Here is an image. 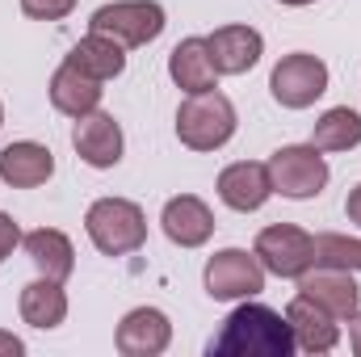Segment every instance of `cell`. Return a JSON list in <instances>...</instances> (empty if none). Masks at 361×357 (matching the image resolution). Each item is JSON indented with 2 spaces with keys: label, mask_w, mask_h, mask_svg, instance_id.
Returning <instances> with one entry per match:
<instances>
[{
  "label": "cell",
  "mask_w": 361,
  "mask_h": 357,
  "mask_svg": "<svg viewBox=\"0 0 361 357\" xmlns=\"http://www.w3.org/2000/svg\"><path fill=\"white\" fill-rule=\"evenodd\" d=\"M311 143L319 152H353V147H361V114L349 109V105L324 109L315 131H311Z\"/></svg>",
  "instance_id": "cell-22"
},
{
  "label": "cell",
  "mask_w": 361,
  "mask_h": 357,
  "mask_svg": "<svg viewBox=\"0 0 361 357\" xmlns=\"http://www.w3.org/2000/svg\"><path fill=\"white\" fill-rule=\"evenodd\" d=\"M55 177V156L51 147L34 143V139H17L8 147H0V181L8 189H38Z\"/></svg>",
  "instance_id": "cell-16"
},
{
  "label": "cell",
  "mask_w": 361,
  "mask_h": 357,
  "mask_svg": "<svg viewBox=\"0 0 361 357\" xmlns=\"http://www.w3.org/2000/svg\"><path fill=\"white\" fill-rule=\"evenodd\" d=\"M328 63L311 51H290L277 59V68L269 72V92L277 105L286 109H307L328 92Z\"/></svg>",
  "instance_id": "cell-6"
},
{
  "label": "cell",
  "mask_w": 361,
  "mask_h": 357,
  "mask_svg": "<svg viewBox=\"0 0 361 357\" xmlns=\"http://www.w3.org/2000/svg\"><path fill=\"white\" fill-rule=\"evenodd\" d=\"M0 353H8V357H17V353H25V345L13 337V332H0Z\"/></svg>",
  "instance_id": "cell-28"
},
{
  "label": "cell",
  "mask_w": 361,
  "mask_h": 357,
  "mask_svg": "<svg viewBox=\"0 0 361 357\" xmlns=\"http://www.w3.org/2000/svg\"><path fill=\"white\" fill-rule=\"evenodd\" d=\"M114 345L122 357H160L173 345V324L160 307H135L122 315Z\"/></svg>",
  "instance_id": "cell-10"
},
{
  "label": "cell",
  "mask_w": 361,
  "mask_h": 357,
  "mask_svg": "<svg viewBox=\"0 0 361 357\" xmlns=\"http://www.w3.org/2000/svg\"><path fill=\"white\" fill-rule=\"evenodd\" d=\"M219 198L223 206L240 210V214H252L261 210L273 198V181H269V164H257V160H235L219 173Z\"/></svg>",
  "instance_id": "cell-15"
},
{
  "label": "cell",
  "mask_w": 361,
  "mask_h": 357,
  "mask_svg": "<svg viewBox=\"0 0 361 357\" xmlns=\"http://www.w3.org/2000/svg\"><path fill=\"white\" fill-rule=\"evenodd\" d=\"M85 231L101 257H130L147 244V214L130 198H97L85 210Z\"/></svg>",
  "instance_id": "cell-2"
},
{
  "label": "cell",
  "mask_w": 361,
  "mask_h": 357,
  "mask_svg": "<svg viewBox=\"0 0 361 357\" xmlns=\"http://www.w3.org/2000/svg\"><path fill=\"white\" fill-rule=\"evenodd\" d=\"M72 147H76V156H80L89 169H114V164L122 160L126 139H122V126H118L114 114L92 109L85 118H76V126H72Z\"/></svg>",
  "instance_id": "cell-9"
},
{
  "label": "cell",
  "mask_w": 361,
  "mask_h": 357,
  "mask_svg": "<svg viewBox=\"0 0 361 357\" xmlns=\"http://www.w3.org/2000/svg\"><path fill=\"white\" fill-rule=\"evenodd\" d=\"M76 8V0H21V13L34 21H63Z\"/></svg>",
  "instance_id": "cell-24"
},
{
  "label": "cell",
  "mask_w": 361,
  "mask_h": 357,
  "mask_svg": "<svg viewBox=\"0 0 361 357\" xmlns=\"http://www.w3.org/2000/svg\"><path fill=\"white\" fill-rule=\"evenodd\" d=\"M17 244H21V227L13 223V214H4V210H0V261H8Z\"/></svg>",
  "instance_id": "cell-25"
},
{
  "label": "cell",
  "mask_w": 361,
  "mask_h": 357,
  "mask_svg": "<svg viewBox=\"0 0 361 357\" xmlns=\"http://www.w3.org/2000/svg\"><path fill=\"white\" fill-rule=\"evenodd\" d=\"M0 126H4V105H0Z\"/></svg>",
  "instance_id": "cell-30"
},
{
  "label": "cell",
  "mask_w": 361,
  "mask_h": 357,
  "mask_svg": "<svg viewBox=\"0 0 361 357\" xmlns=\"http://www.w3.org/2000/svg\"><path fill=\"white\" fill-rule=\"evenodd\" d=\"M63 63H72L76 72H85L92 80H114V76H122L126 72V47L122 42H114V38H105V34H85L72 51H68V59Z\"/></svg>",
  "instance_id": "cell-21"
},
{
  "label": "cell",
  "mask_w": 361,
  "mask_h": 357,
  "mask_svg": "<svg viewBox=\"0 0 361 357\" xmlns=\"http://www.w3.org/2000/svg\"><path fill=\"white\" fill-rule=\"evenodd\" d=\"M51 105L59 109V114H68V118H85L92 109H101V80H92L85 72H76L72 63H59L55 68V76H51Z\"/></svg>",
  "instance_id": "cell-20"
},
{
  "label": "cell",
  "mask_w": 361,
  "mask_h": 357,
  "mask_svg": "<svg viewBox=\"0 0 361 357\" xmlns=\"http://www.w3.org/2000/svg\"><path fill=\"white\" fill-rule=\"evenodd\" d=\"M169 76L180 92H210L219 89V72H214V59H210V47L206 38H180L169 55Z\"/></svg>",
  "instance_id": "cell-18"
},
{
  "label": "cell",
  "mask_w": 361,
  "mask_h": 357,
  "mask_svg": "<svg viewBox=\"0 0 361 357\" xmlns=\"http://www.w3.org/2000/svg\"><path fill=\"white\" fill-rule=\"evenodd\" d=\"M160 227L177 248H202L214 236V210L197 193H177L160 210Z\"/></svg>",
  "instance_id": "cell-14"
},
{
  "label": "cell",
  "mask_w": 361,
  "mask_h": 357,
  "mask_svg": "<svg viewBox=\"0 0 361 357\" xmlns=\"http://www.w3.org/2000/svg\"><path fill=\"white\" fill-rule=\"evenodd\" d=\"M286 320H290V332H294V345L302 353H332L341 345V320L332 311H324L319 303H311L307 294H294L286 303Z\"/></svg>",
  "instance_id": "cell-11"
},
{
  "label": "cell",
  "mask_w": 361,
  "mask_h": 357,
  "mask_svg": "<svg viewBox=\"0 0 361 357\" xmlns=\"http://www.w3.org/2000/svg\"><path fill=\"white\" fill-rule=\"evenodd\" d=\"M21 248H25V257L34 261V269L42 277L68 282L76 273V248H72V240L59 227H34V231H25L21 236Z\"/></svg>",
  "instance_id": "cell-19"
},
{
  "label": "cell",
  "mask_w": 361,
  "mask_h": 357,
  "mask_svg": "<svg viewBox=\"0 0 361 357\" xmlns=\"http://www.w3.org/2000/svg\"><path fill=\"white\" fill-rule=\"evenodd\" d=\"M206 47H210V59H214V72L219 76H244L265 55V38L252 25H219L206 38Z\"/></svg>",
  "instance_id": "cell-13"
},
{
  "label": "cell",
  "mask_w": 361,
  "mask_h": 357,
  "mask_svg": "<svg viewBox=\"0 0 361 357\" xmlns=\"http://www.w3.org/2000/svg\"><path fill=\"white\" fill-rule=\"evenodd\" d=\"M294 332H290V320L281 311H273L265 303H240L219 337L210 341V357H294Z\"/></svg>",
  "instance_id": "cell-1"
},
{
  "label": "cell",
  "mask_w": 361,
  "mask_h": 357,
  "mask_svg": "<svg viewBox=\"0 0 361 357\" xmlns=\"http://www.w3.org/2000/svg\"><path fill=\"white\" fill-rule=\"evenodd\" d=\"M252 253L265 265V273H273V277H294L298 282L307 269L315 265V236H307L294 223H273V227H265L257 236Z\"/></svg>",
  "instance_id": "cell-8"
},
{
  "label": "cell",
  "mask_w": 361,
  "mask_h": 357,
  "mask_svg": "<svg viewBox=\"0 0 361 357\" xmlns=\"http://www.w3.org/2000/svg\"><path fill=\"white\" fill-rule=\"evenodd\" d=\"M202 286L210 298L219 303H240V298H257L265 290V265L257 261V253L244 248H223L214 253L202 269Z\"/></svg>",
  "instance_id": "cell-7"
},
{
  "label": "cell",
  "mask_w": 361,
  "mask_h": 357,
  "mask_svg": "<svg viewBox=\"0 0 361 357\" xmlns=\"http://www.w3.org/2000/svg\"><path fill=\"white\" fill-rule=\"evenodd\" d=\"M345 214H349V223H357L361 227V181L349 189V202H345Z\"/></svg>",
  "instance_id": "cell-26"
},
{
  "label": "cell",
  "mask_w": 361,
  "mask_h": 357,
  "mask_svg": "<svg viewBox=\"0 0 361 357\" xmlns=\"http://www.w3.org/2000/svg\"><path fill=\"white\" fill-rule=\"evenodd\" d=\"M277 4H286V8H307V4H315V0H277Z\"/></svg>",
  "instance_id": "cell-29"
},
{
  "label": "cell",
  "mask_w": 361,
  "mask_h": 357,
  "mask_svg": "<svg viewBox=\"0 0 361 357\" xmlns=\"http://www.w3.org/2000/svg\"><path fill=\"white\" fill-rule=\"evenodd\" d=\"M349 349L361 357V311H353V315H349Z\"/></svg>",
  "instance_id": "cell-27"
},
{
  "label": "cell",
  "mask_w": 361,
  "mask_h": 357,
  "mask_svg": "<svg viewBox=\"0 0 361 357\" xmlns=\"http://www.w3.org/2000/svg\"><path fill=\"white\" fill-rule=\"evenodd\" d=\"M315 265L361 273V240L357 236H341V231H324V236H315Z\"/></svg>",
  "instance_id": "cell-23"
},
{
  "label": "cell",
  "mask_w": 361,
  "mask_h": 357,
  "mask_svg": "<svg viewBox=\"0 0 361 357\" xmlns=\"http://www.w3.org/2000/svg\"><path fill=\"white\" fill-rule=\"evenodd\" d=\"M298 294H307L311 303H319V307L332 311L336 320H349L353 311H361V286L353 282L349 269L311 265L298 277Z\"/></svg>",
  "instance_id": "cell-12"
},
{
  "label": "cell",
  "mask_w": 361,
  "mask_h": 357,
  "mask_svg": "<svg viewBox=\"0 0 361 357\" xmlns=\"http://www.w3.org/2000/svg\"><path fill=\"white\" fill-rule=\"evenodd\" d=\"M240 118H235V105L231 97L219 89L210 92H193L185 97L177 109V139L189 152H219L231 143Z\"/></svg>",
  "instance_id": "cell-3"
},
{
  "label": "cell",
  "mask_w": 361,
  "mask_h": 357,
  "mask_svg": "<svg viewBox=\"0 0 361 357\" xmlns=\"http://www.w3.org/2000/svg\"><path fill=\"white\" fill-rule=\"evenodd\" d=\"M17 311H21V320H25L30 328H38V332L59 328V324L68 320V294H63V282H55V277H42V273H38L34 282H25V286H21Z\"/></svg>",
  "instance_id": "cell-17"
},
{
  "label": "cell",
  "mask_w": 361,
  "mask_h": 357,
  "mask_svg": "<svg viewBox=\"0 0 361 357\" xmlns=\"http://www.w3.org/2000/svg\"><path fill=\"white\" fill-rule=\"evenodd\" d=\"M328 177H332V169L315 143H290V147H277L269 156L273 193H281V198H294V202L319 198Z\"/></svg>",
  "instance_id": "cell-4"
},
{
  "label": "cell",
  "mask_w": 361,
  "mask_h": 357,
  "mask_svg": "<svg viewBox=\"0 0 361 357\" xmlns=\"http://www.w3.org/2000/svg\"><path fill=\"white\" fill-rule=\"evenodd\" d=\"M164 8L156 0H114V4H101L89 17L92 34H105L114 42H122L126 51L130 47H147L164 34Z\"/></svg>",
  "instance_id": "cell-5"
}]
</instances>
